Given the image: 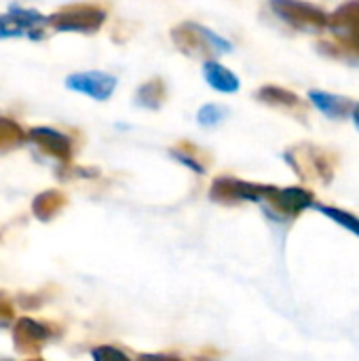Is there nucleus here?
Instances as JSON below:
<instances>
[{
    "label": "nucleus",
    "instance_id": "nucleus-2",
    "mask_svg": "<svg viewBox=\"0 0 359 361\" xmlns=\"http://www.w3.org/2000/svg\"><path fill=\"white\" fill-rule=\"evenodd\" d=\"M203 76L205 80L216 89V91H222V93H235L239 89V78L226 70L224 66L216 63V61H205L203 63Z\"/></svg>",
    "mask_w": 359,
    "mask_h": 361
},
{
    "label": "nucleus",
    "instance_id": "nucleus-7",
    "mask_svg": "<svg viewBox=\"0 0 359 361\" xmlns=\"http://www.w3.org/2000/svg\"><path fill=\"white\" fill-rule=\"evenodd\" d=\"M93 360L95 361H129L125 353L112 349V347H99L93 351Z\"/></svg>",
    "mask_w": 359,
    "mask_h": 361
},
{
    "label": "nucleus",
    "instance_id": "nucleus-9",
    "mask_svg": "<svg viewBox=\"0 0 359 361\" xmlns=\"http://www.w3.org/2000/svg\"><path fill=\"white\" fill-rule=\"evenodd\" d=\"M140 361H169L167 357H161V355H144Z\"/></svg>",
    "mask_w": 359,
    "mask_h": 361
},
{
    "label": "nucleus",
    "instance_id": "nucleus-8",
    "mask_svg": "<svg viewBox=\"0 0 359 361\" xmlns=\"http://www.w3.org/2000/svg\"><path fill=\"white\" fill-rule=\"evenodd\" d=\"M332 218H339V222H343L345 226H349L351 231H355L359 233V224L353 220V218H349V216H345V214H341V212H332V209H326Z\"/></svg>",
    "mask_w": 359,
    "mask_h": 361
},
{
    "label": "nucleus",
    "instance_id": "nucleus-1",
    "mask_svg": "<svg viewBox=\"0 0 359 361\" xmlns=\"http://www.w3.org/2000/svg\"><path fill=\"white\" fill-rule=\"evenodd\" d=\"M66 85L72 89V91H78V93H85L93 99H108L116 87V78L106 74V72H78V74H72L66 78Z\"/></svg>",
    "mask_w": 359,
    "mask_h": 361
},
{
    "label": "nucleus",
    "instance_id": "nucleus-3",
    "mask_svg": "<svg viewBox=\"0 0 359 361\" xmlns=\"http://www.w3.org/2000/svg\"><path fill=\"white\" fill-rule=\"evenodd\" d=\"M34 140L47 144L51 150H55L57 154H66L68 152V137L59 131H53V129H36L32 131Z\"/></svg>",
    "mask_w": 359,
    "mask_h": 361
},
{
    "label": "nucleus",
    "instance_id": "nucleus-4",
    "mask_svg": "<svg viewBox=\"0 0 359 361\" xmlns=\"http://www.w3.org/2000/svg\"><path fill=\"white\" fill-rule=\"evenodd\" d=\"M311 99L317 108H322L328 116H341L343 114V108L347 106L343 99L339 102V97H332V95H326V93H311Z\"/></svg>",
    "mask_w": 359,
    "mask_h": 361
},
{
    "label": "nucleus",
    "instance_id": "nucleus-6",
    "mask_svg": "<svg viewBox=\"0 0 359 361\" xmlns=\"http://www.w3.org/2000/svg\"><path fill=\"white\" fill-rule=\"evenodd\" d=\"M21 34H23V27L11 13L0 15V38H11V36H21Z\"/></svg>",
    "mask_w": 359,
    "mask_h": 361
},
{
    "label": "nucleus",
    "instance_id": "nucleus-5",
    "mask_svg": "<svg viewBox=\"0 0 359 361\" xmlns=\"http://www.w3.org/2000/svg\"><path fill=\"white\" fill-rule=\"evenodd\" d=\"M224 114H226V108L216 106V104H207V106H203L199 110L197 121H199L201 127H214V125H218L224 118Z\"/></svg>",
    "mask_w": 359,
    "mask_h": 361
}]
</instances>
